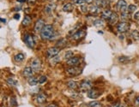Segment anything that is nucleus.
Returning <instances> with one entry per match:
<instances>
[{
    "label": "nucleus",
    "instance_id": "obj_7",
    "mask_svg": "<svg viewBox=\"0 0 139 107\" xmlns=\"http://www.w3.org/2000/svg\"><path fill=\"white\" fill-rule=\"evenodd\" d=\"M59 51H60V49H59V47H51V48H49L46 51V55L52 58L53 57L58 56Z\"/></svg>",
    "mask_w": 139,
    "mask_h": 107
},
{
    "label": "nucleus",
    "instance_id": "obj_23",
    "mask_svg": "<svg viewBox=\"0 0 139 107\" xmlns=\"http://www.w3.org/2000/svg\"><path fill=\"white\" fill-rule=\"evenodd\" d=\"M24 57H24V54H22V53H18V54H16V56L14 57V59H15L16 62L21 63L24 60Z\"/></svg>",
    "mask_w": 139,
    "mask_h": 107
},
{
    "label": "nucleus",
    "instance_id": "obj_15",
    "mask_svg": "<svg viewBox=\"0 0 139 107\" xmlns=\"http://www.w3.org/2000/svg\"><path fill=\"white\" fill-rule=\"evenodd\" d=\"M94 5H96L100 9L105 8V7H106L108 5V2L106 0H95V4Z\"/></svg>",
    "mask_w": 139,
    "mask_h": 107
},
{
    "label": "nucleus",
    "instance_id": "obj_39",
    "mask_svg": "<svg viewBox=\"0 0 139 107\" xmlns=\"http://www.w3.org/2000/svg\"><path fill=\"white\" fill-rule=\"evenodd\" d=\"M134 19H135L136 21H139V11L135 13V15H134Z\"/></svg>",
    "mask_w": 139,
    "mask_h": 107
},
{
    "label": "nucleus",
    "instance_id": "obj_30",
    "mask_svg": "<svg viewBox=\"0 0 139 107\" xmlns=\"http://www.w3.org/2000/svg\"><path fill=\"white\" fill-rule=\"evenodd\" d=\"M119 61L122 63H126L129 62L130 61V57H126V56H121L119 57Z\"/></svg>",
    "mask_w": 139,
    "mask_h": 107
},
{
    "label": "nucleus",
    "instance_id": "obj_3",
    "mask_svg": "<svg viewBox=\"0 0 139 107\" xmlns=\"http://www.w3.org/2000/svg\"><path fill=\"white\" fill-rule=\"evenodd\" d=\"M117 29L118 32L120 33H126V32H127L130 29V24L128 22H126V21H122V22L118 24Z\"/></svg>",
    "mask_w": 139,
    "mask_h": 107
},
{
    "label": "nucleus",
    "instance_id": "obj_33",
    "mask_svg": "<svg viewBox=\"0 0 139 107\" xmlns=\"http://www.w3.org/2000/svg\"><path fill=\"white\" fill-rule=\"evenodd\" d=\"M137 10V6L134 5V4H130L129 6H128V11H129V13H131V12L135 11V10Z\"/></svg>",
    "mask_w": 139,
    "mask_h": 107
},
{
    "label": "nucleus",
    "instance_id": "obj_4",
    "mask_svg": "<svg viewBox=\"0 0 139 107\" xmlns=\"http://www.w3.org/2000/svg\"><path fill=\"white\" fill-rule=\"evenodd\" d=\"M117 9L119 11L121 12V14L127 12L128 6L126 1L125 0H119V2L117 3Z\"/></svg>",
    "mask_w": 139,
    "mask_h": 107
},
{
    "label": "nucleus",
    "instance_id": "obj_47",
    "mask_svg": "<svg viewBox=\"0 0 139 107\" xmlns=\"http://www.w3.org/2000/svg\"><path fill=\"white\" fill-rule=\"evenodd\" d=\"M120 107H126V106H125L124 105H120Z\"/></svg>",
    "mask_w": 139,
    "mask_h": 107
},
{
    "label": "nucleus",
    "instance_id": "obj_36",
    "mask_svg": "<svg viewBox=\"0 0 139 107\" xmlns=\"http://www.w3.org/2000/svg\"><path fill=\"white\" fill-rule=\"evenodd\" d=\"M10 105L11 106H16V99L14 97H12V98H10Z\"/></svg>",
    "mask_w": 139,
    "mask_h": 107
},
{
    "label": "nucleus",
    "instance_id": "obj_17",
    "mask_svg": "<svg viewBox=\"0 0 139 107\" xmlns=\"http://www.w3.org/2000/svg\"><path fill=\"white\" fill-rule=\"evenodd\" d=\"M56 8V5H55V4H47L46 6L45 7V13L46 14H50L52 13V12L54 10V9Z\"/></svg>",
    "mask_w": 139,
    "mask_h": 107
},
{
    "label": "nucleus",
    "instance_id": "obj_19",
    "mask_svg": "<svg viewBox=\"0 0 139 107\" xmlns=\"http://www.w3.org/2000/svg\"><path fill=\"white\" fill-rule=\"evenodd\" d=\"M113 12L110 10H105L104 11H102L101 13V17L102 19H109L110 16H112Z\"/></svg>",
    "mask_w": 139,
    "mask_h": 107
},
{
    "label": "nucleus",
    "instance_id": "obj_18",
    "mask_svg": "<svg viewBox=\"0 0 139 107\" xmlns=\"http://www.w3.org/2000/svg\"><path fill=\"white\" fill-rule=\"evenodd\" d=\"M118 20H119V16H118L117 13L113 12L112 16H110V18L108 19V21H109V22L111 24H115V23H117Z\"/></svg>",
    "mask_w": 139,
    "mask_h": 107
},
{
    "label": "nucleus",
    "instance_id": "obj_13",
    "mask_svg": "<svg viewBox=\"0 0 139 107\" xmlns=\"http://www.w3.org/2000/svg\"><path fill=\"white\" fill-rule=\"evenodd\" d=\"M33 69L31 67H26L23 69V76L27 78L31 77V76H33Z\"/></svg>",
    "mask_w": 139,
    "mask_h": 107
},
{
    "label": "nucleus",
    "instance_id": "obj_49",
    "mask_svg": "<svg viewBox=\"0 0 139 107\" xmlns=\"http://www.w3.org/2000/svg\"><path fill=\"white\" fill-rule=\"evenodd\" d=\"M3 107H4V106H3Z\"/></svg>",
    "mask_w": 139,
    "mask_h": 107
},
{
    "label": "nucleus",
    "instance_id": "obj_28",
    "mask_svg": "<svg viewBox=\"0 0 139 107\" xmlns=\"http://www.w3.org/2000/svg\"><path fill=\"white\" fill-rule=\"evenodd\" d=\"M94 25L95 26V27H103V26L105 25V23H104L103 20L98 19V20H95V21H94Z\"/></svg>",
    "mask_w": 139,
    "mask_h": 107
},
{
    "label": "nucleus",
    "instance_id": "obj_10",
    "mask_svg": "<svg viewBox=\"0 0 139 107\" xmlns=\"http://www.w3.org/2000/svg\"><path fill=\"white\" fill-rule=\"evenodd\" d=\"M85 35H86V32H85L84 30H77V31L73 33L72 38L75 40H78V39H82Z\"/></svg>",
    "mask_w": 139,
    "mask_h": 107
},
{
    "label": "nucleus",
    "instance_id": "obj_21",
    "mask_svg": "<svg viewBox=\"0 0 139 107\" xmlns=\"http://www.w3.org/2000/svg\"><path fill=\"white\" fill-rule=\"evenodd\" d=\"M100 8H99V7H97L96 5H93L90 7V12H91V14L92 15H97V14L100 13Z\"/></svg>",
    "mask_w": 139,
    "mask_h": 107
},
{
    "label": "nucleus",
    "instance_id": "obj_32",
    "mask_svg": "<svg viewBox=\"0 0 139 107\" xmlns=\"http://www.w3.org/2000/svg\"><path fill=\"white\" fill-rule=\"evenodd\" d=\"M74 57V53H73V51H67V52L65 53V58L67 59V60H69V59H71V57Z\"/></svg>",
    "mask_w": 139,
    "mask_h": 107
},
{
    "label": "nucleus",
    "instance_id": "obj_43",
    "mask_svg": "<svg viewBox=\"0 0 139 107\" xmlns=\"http://www.w3.org/2000/svg\"><path fill=\"white\" fill-rule=\"evenodd\" d=\"M35 2H36V0H27V3L30 4H33Z\"/></svg>",
    "mask_w": 139,
    "mask_h": 107
},
{
    "label": "nucleus",
    "instance_id": "obj_1",
    "mask_svg": "<svg viewBox=\"0 0 139 107\" xmlns=\"http://www.w3.org/2000/svg\"><path fill=\"white\" fill-rule=\"evenodd\" d=\"M54 36V28L52 25L47 24L45 25L42 31L40 32V37L43 40H48V39H53Z\"/></svg>",
    "mask_w": 139,
    "mask_h": 107
},
{
    "label": "nucleus",
    "instance_id": "obj_8",
    "mask_svg": "<svg viewBox=\"0 0 139 107\" xmlns=\"http://www.w3.org/2000/svg\"><path fill=\"white\" fill-rule=\"evenodd\" d=\"M31 68L33 69L34 71H39L41 69V62L40 59L34 58L31 63Z\"/></svg>",
    "mask_w": 139,
    "mask_h": 107
},
{
    "label": "nucleus",
    "instance_id": "obj_48",
    "mask_svg": "<svg viewBox=\"0 0 139 107\" xmlns=\"http://www.w3.org/2000/svg\"><path fill=\"white\" fill-rule=\"evenodd\" d=\"M59 1H64V0H59Z\"/></svg>",
    "mask_w": 139,
    "mask_h": 107
},
{
    "label": "nucleus",
    "instance_id": "obj_14",
    "mask_svg": "<svg viewBox=\"0 0 139 107\" xmlns=\"http://www.w3.org/2000/svg\"><path fill=\"white\" fill-rule=\"evenodd\" d=\"M80 62V58H79L78 57H71V59H69L67 60V64L68 65H71V66H74V65H76V64Z\"/></svg>",
    "mask_w": 139,
    "mask_h": 107
},
{
    "label": "nucleus",
    "instance_id": "obj_44",
    "mask_svg": "<svg viewBox=\"0 0 139 107\" xmlns=\"http://www.w3.org/2000/svg\"><path fill=\"white\" fill-rule=\"evenodd\" d=\"M46 107H58L56 105H53V104H51V105H47Z\"/></svg>",
    "mask_w": 139,
    "mask_h": 107
},
{
    "label": "nucleus",
    "instance_id": "obj_9",
    "mask_svg": "<svg viewBox=\"0 0 139 107\" xmlns=\"http://www.w3.org/2000/svg\"><path fill=\"white\" fill-rule=\"evenodd\" d=\"M66 73L70 76H77V75L81 74V69L77 67H71L66 69Z\"/></svg>",
    "mask_w": 139,
    "mask_h": 107
},
{
    "label": "nucleus",
    "instance_id": "obj_46",
    "mask_svg": "<svg viewBox=\"0 0 139 107\" xmlns=\"http://www.w3.org/2000/svg\"><path fill=\"white\" fill-rule=\"evenodd\" d=\"M18 2H24V1H26V0H17Z\"/></svg>",
    "mask_w": 139,
    "mask_h": 107
},
{
    "label": "nucleus",
    "instance_id": "obj_37",
    "mask_svg": "<svg viewBox=\"0 0 139 107\" xmlns=\"http://www.w3.org/2000/svg\"><path fill=\"white\" fill-rule=\"evenodd\" d=\"M74 3L76 4H78V5H83V4L85 3V0H74Z\"/></svg>",
    "mask_w": 139,
    "mask_h": 107
},
{
    "label": "nucleus",
    "instance_id": "obj_40",
    "mask_svg": "<svg viewBox=\"0 0 139 107\" xmlns=\"http://www.w3.org/2000/svg\"><path fill=\"white\" fill-rule=\"evenodd\" d=\"M94 2H95V0H85V3H87L88 4H91Z\"/></svg>",
    "mask_w": 139,
    "mask_h": 107
},
{
    "label": "nucleus",
    "instance_id": "obj_20",
    "mask_svg": "<svg viewBox=\"0 0 139 107\" xmlns=\"http://www.w3.org/2000/svg\"><path fill=\"white\" fill-rule=\"evenodd\" d=\"M39 82V79L34 76H31V77L28 78V80H27V83L29 84L30 86H35L37 85V83Z\"/></svg>",
    "mask_w": 139,
    "mask_h": 107
},
{
    "label": "nucleus",
    "instance_id": "obj_2",
    "mask_svg": "<svg viewBox=\"0 0 139 107\" xmlns=\"http://www.w3.org/2000/svg\"><path fill=\"white\" fill-rule=\"evenodd\" d=\"M79 88H80V90L82 92H88L90 89H92V83L88 80L82 81V82H81Z\"/></svg>",
    "mask_w": 139,
    "mask_h": 107
},
{
    "label": "nucleus",
    "instance_id": "obj_5",
    "mask_svg": "<svg viewBox=\"0 0 139 107\" xmlns=\"http://www.w3.org/2000/svg\"><path fill=\"white\" fill-rule=\"evenodd\" d=\"M24 41H25L26 45L30 48H33L35 45V41H34L33 35L31 34H26L25 37H24Z\"/></svg>",
    "mask_w": 139,
    "mask_h": 107
},
{
    "label": "nucleus",
    "instance_id": "obj_42",
    "mask_svg": "<svg viewBox=\"0 0 139 107\" xmlns=\"http://www.w3.org/2000/svg\"><path fill=\"white\" fill-rule=\"evenodd\" d=\"M120 105H120L119 102H117V103H115L114 105H113L111 107H120Z\"/></svg>",
    "mask_w": 139,
    "mask_h": 107
},
{
    "label": "nucleus",
    "instance_id": "obj_35",
    "mask_svg": "<svg viewBox=\"0 0 139 107\" xmlns=\"http://www.w3.org/2000/svg\"><path fill=\"white\" fill-rule=\"evenodd\" d=\"M81 10H82V13H88V6L85 5V4H83V5L81 6Z\"/></svg>",
    "mask_w": 139,
    "mask_h": 107
},
{
    "label": "nucleus",
    "instance_id": "obj_29",
    "mask_svg": "<svg viewBox=\"0 0 139 107\" xmlns=\"http://www.w3.org/2000/svg\"><path fill=\"white\" fill-rule=\"evenodd\" d=\"M131 35V37L133 38L135 40H138L139 39V31L138 30H134V31H132Z\"/></svg>",
    "mask_w": 139,
    "mask_h": 107
},
{
    "label": "nucleus",
    "instance_id": "obj_22",
    "mask_svg": "<svg viewBox=\"0 0 139 107\" xmlns=\"http://www.w3.org/2000/svg\"><path fill=\"white\" fill-rule=\"evenodd\" d=\"M6 82H7V83H8L9 85L11 86V87H16V86H17V82H16V80H15V79L12 77L7 78Z\"/></svg>",
    "mask_w": 139,
    "mask_h": 107
},
{
    "label": "nucleus",
    "instance_id": "obj_31",
    "mask_svg": "<svg viewBox=\"0 0 139 107\" xmlns=\"http://www.w3.org/2000/svg\"><path fill=\"white\" fill-rule=\"evenodd\" d=\"M60 61V57L55 56L53 57H52V59L50 60V63L51 64H56L57 63H59Z\"/></svg>",
    "mask_w": 139,
    "mask_h": 107
},
{
    "label": "nucleus",
    "instance_id": "obj_34",
    "mask_svg": "<svg viewBox=\"0 0 139 107\" xmlns=\"http://www.w3.org/2000/svg\"><path fill=\"white\" fill-rule=\"evenodd\" d=\"M46 80H47L46 76H41L39 78V83H40V84L45 83V82H46Z\"/></svg>",
    "mask_w": 139,
    "mask_h": 107
},
{
    "label": "nucleus",
    "instance_id": "obj_41",
    "mask_svg": "<svg viewBox=\"0 0 139 107\" xmlns=\"http://www.w3.org/2000/svg\"><path fill=\"white\" fill-rule=\"evenodd\" d=\"M14 19H16V20H19V18H20V15L18 13H16V14H15L14 15Z\"/></svg>",
    "mask_w": 139,
    "mask_h": 107
},
{
    "label": "nucleus",
    "instance_id": "obj_16",
    "mask_svg": "<svg viewBox=\"0 0 139 107\" xmlns=\"http://www.w3.org/2000/svg\"><path fill=\"white\" fill-rule=\"evenodd\" d=\"M63 10L65 12H71L74 10V5L71 3H66L63 5Z\"/></svg>",
    "mask_w": 139,
    "mask_h": 107
},
{
    "label": "nucleus",
    "instance_id": "obj_6",
    "mask_svg": "<svg viewBox=\"0 0 139 107\" xmlns=\"http://www.w3.org/2000/svg\"><path fill=\"white\" fill-rule=\"evenodd\" d=\"M44 27H45V21H44V20L39 19L35 22V24H34V28H33V30H34L35 33H40Z\"/></svg>",
    "mask_w": 139,
    "mask_h": 107
},
{
    "label": "nucleus",
    "instance_id": "obj_24",
    "mask_svg": "<svg viewBox=\"0 0 139 107\" xmlns=\"http://www.w3.org/2000/svg\"><path fill=\"white\" fill-rule=\"evenodd\" d=\"M31 21H32V19L29 16H25L23 18V20H22V23L23 26H28L30 23H31Z\"/></svg>",
    "mask_w": 139,
    "mask_h": 107
},
{
    "label": "nucleus",
    "instance_id": "obj_12",
    "mask_svg": "<svg viewBox=\"0 0 139 107\" xmlns=\"http://www.w3.org/2000/svg\"><path fill=\"white\" fill-rule=\"evenodd\" d=\"M46 100V95L45 94H42V93H40V94H38L37 95H36L35 97V101L36 103L38 104H43L44 102Z\"/></svg>",
    "mask_w": 139,
    "mask_h": 107
},
{
    "label": "nucleus",
    "instance_id": "obj_27",
    "mask_svg": "<svg viewBox=\"0 0 139 107\" xmlns=\"http://www.w3.org/2000/svg\"><path fill=\"white\" fill-rule=\"evenodd\" d=\"M130 17H131V16H130V14H128V12L121 14V16H120V19H121L123 21H126V22H127L126 21L129 20Z\"/></svg>",
    "mask_w": 139,
    "mask_h": 107
},
{
    "label": "nucleus",
    "instance_id": "obj_38",
    "mask_svg": "<svg viewBox=\"0 0 139 107\" xmlns=\"http://www.w3.org/2000/svg\"><path fill=\"white\" fill-rule=\"evenodd\" d=\"M135 105L137 107H139V96H137L135 99Z\"/></svg>",
    "mask_w": 139,
    "mask_h": 107
},
{
    "label": "nucleus",
    "instance_id": "obj_25",
    "mask_svg": "<svg viewBox=\"0 0 139 107\" xmlns=\"http://www.w3.org/2000/svg\"><path fill=\"white\" fill-rule=\"evenodd\" d=\"M67 87L71 89H76V88H77L78 85H77V82H74V81H70L67 82Z\"/></svg>",
    "mask_w": 139,
    "mask_h": 107
},
{
    "label": "nucleus",
    "instance_id": "obj_45",
    "mask_svg": "<svg viewBox=\"0 0 139 107\" xmlns=\"http://www.w3.org/2000/svg\"><path fill=\"white\" fill-rule=\"evenodd\" d=\"M0 20H1V22H2V23H5L6 22V20L4 19V18H0Z\"/></svg>",
    "mask_w": 139,
    "mask_h": 107
},
{
    "label": "nucleus",
    "instance_id": "obj_11",
    "mask_svg": "<svg viewBox=\"0 0 139 107\" xmlns=\"http://www.w3.org/2000/svg\"><path fill=\"white\" fill-rule=\"evenodd\" d=\"M100 95V93L96 89H90L89 91L88 92V97L90 98V99H97L99 96Z\"/></svg>",
    "mask_w": 139,
    "mask_h": 107
},
{
    "label": "nucleus",
    "instance_id": "obj_26",
    "mask_svg": "<svg viewBox=\"0 0 139 107\" xmlns=\"http://www.w3.org/2000/svg\"><path fill=\"white\" fill-rule=\"evenodd\" d=\"M101 106H102L101 103L99 101H96V100L91 101L90 103H88V107H101Z\"/></svg>",
    "mask_w": 139,
    "mask_h": 107
}]
</instances>
